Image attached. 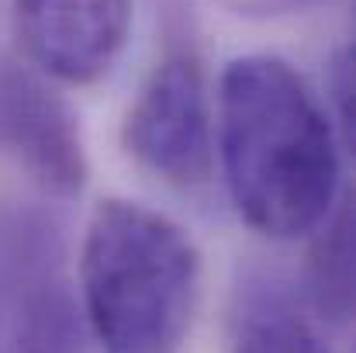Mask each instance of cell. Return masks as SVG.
Returning a JSON list of instances; mask_svg holds the SVG:
<instances>
[{"label": "cell", "mask_w": 356, "mask_h": 353, "mask_svg": "<svg viewBox=\"0 0 356 353\" xmlns=\"http://www.w3.org/2000/svg\"><path fill=\"white\" fill-rule=\"evenodd\" d=\"M0 156L56 198H76L90 177L76 111L17 56H0Z\"/></svg>", "instance_id": "obj_5"}, {"label": "cell", "mask_w": 356, "mask_h": 353, "mask_svg": "<svg viewBox=\"0 0 356 353\" xmlns=\"http://www.w3.org/2000/svg\"><path fill=\"white\" fill-rule=\"evenodd\" d=\"M0 353H83L66 242L35 208H0Z\"/></svg>", "instance_id": "obj_3"}, {"label": "cell", "mask_w": 356, "mask_h": 353, "mask_svg": "<svg viewBox=\"0 0 356 353\" xmlns=\"http://www.w3.org/2000/svg\"><path fill=\"white\" fill-rule=\"evenodd\" d=\"M14 28L42 77L90 87L118 66L131 35V0H14Z\"/></svg>", "instance_id": "obj_6"}, {"label": "cell", "mask_w": 356, "mask_h": 353, "mask_svg": "<svg viewBox=\"0 0 356 353\" xmlns=\"http://www.w3.org/2000/svg\"><path fill=\"white\" fill-rule=\"evenodd\" d=\"M124 149L173 187H201L215 170V111L194 56H166L124 115Z\"/></svg>", "instance_id": "obj_4"}, {"label": "cell", "mask_w": 356, "mask_h": 353, "mask_svg": "<svg viewBox=\"0 0 356 353\" xmlns=\"http://www.w3.org/2000/svg\"><path fill=\"white\" fill-rule=\"evenodd\" d=\"M232 353H332V347L291 291L256 281L238 301Z\"/></svg>", "instance_id": "obj_7"}, {"label": "cell", "mask_w": 356, "mask_h": 353, "mask_svg": "<svg viewBox=\"0 0 356 353\" xmlns=\"http://www.w3.org/2000/svg\"><path fill=\"white\" fill-rule=\"evenodd\" d=\"M215 159L238 219L266 239L312 235L336 212L339 128L277 56H238L222 70Z\"/></svg>", "instance_id": "obj_1"}, {"label": "cell", "mask_w": 356, "mask_h": 353, "mask_svg": "<svg viewBox=\"0 0 356 353\" xmlns=\"http://www.w3.org/2000/svg\"><path fill=\"white\" fill-rule=\"evenodd\" d=\"M329 104H332V121L336 128L350 139L353 135V49L343 45L329 59V77H325Z\"/></svg>", "instance_id": "obj_9"}, {"label": "cell", "mask_w": 356, "mask_h": 353, "mask_svg": "<svg viewBox=\"0 0 356 353\" xmlns=\"http://www.w3.org/2000/svg\"><path fill=\"white\" fill-rule=\"evenodd\" d=\"M308 301L318 319L346 322L353 312V215L336 208L318 229L308 253Z\"/></svg>", "instance_id": "obj_8"}, {"label": "cell", "mask_w": 356, "mask_h": 353, "mask_svg": "<svg viewBox=\"0 0 356 353\" xmlns=\"http://www.w3.org/2000/svg\"><path fill=\"white\" fill-rule=\"evenodd\" d=\"M201 301V253L170 215L108 198L80 246V315L104 353H180Z\"/></svg>", "instance_id": "obj_2"}]
</instances>
